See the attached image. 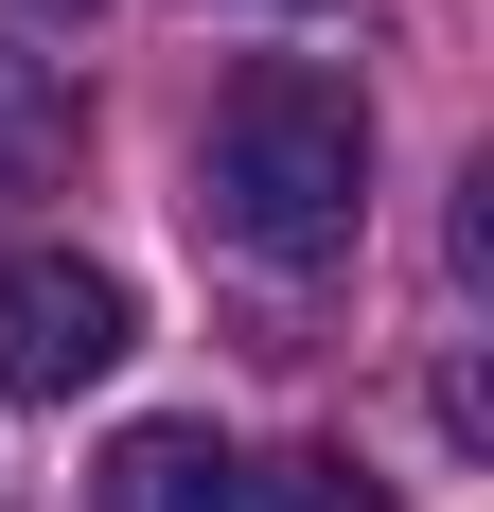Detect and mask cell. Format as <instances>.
<instances>
[{
	"label": "cell",
	"instance_id": "cell-3",
	"mask_svg": "<svg viewBox=\"0 0 494 512\" xmlns=\"http://www.w3.org/2000/svg\"><path fill=\"white\" fill-rule=\"evenodd\" d=\"M106 512H265V460H230L212 424H124L106 442Z\"/></svg>",
	"mask_w": 494,
	"mask_h": 512
},
{
	"label": "cell",
	"instance_id": "cell-2",
	"mask_svg": "<svg viewBox=\"0 0 494 512\" xmlns=\"http://www.w3.org/2000/svg\"><path fill=\"white\" fill-rule=\"evenodd\" d=\"M124 336H142V301H124L106 265H71V248H18V265H0V389L71 407L89 371H124Z\"/></svg>",
	"mask_w": 494,
	"mask_h": 512
},
{
	"label": "cell",
	"instance_id": "cell-1",
	"mask_svg": "<svg viewBox=\"0 0 494 512\" xmlns=\"http://www.w3.org/2000/svg\"><path fill=\"white\" fill-rule=\"evenodd\" d=\"M195 212L230 230L247 265H336L353 212H371V106L318 71V53H265V71H230V106H212L195 142Z\"/></svg>",
	"mask_w": 494,
	"mask_h": 512
},
{
	"label": "cell",
	"instance_id": "cell-5",
	"mask_svg": "<svg viewBox=\"0 0 494 512\" xmlns=\"http://www.w3.org/2000/svg\"><path fill=\"white\" fill-rule=\"evenodd\" d=\"M18 18H89V0H18Z\"/></svg>",
	"mask_w": 494,
	"mask_h": 512
},
{
	"label": "cell",
	"instance_id": "cell-4",
	"mask_svg": "<svg viewBox=\"0 0 494 512\" xmlns=\"http://www.w3.org/2000/svg\"><path fill=\"white\" fill-rule=\"evenodd\" d=\"M53 177H71V89H53L36 53H0V212L53 195Z\"/></svg>",
	"mask_w": 494,
	"mask_h": 512
}]
</instances>
